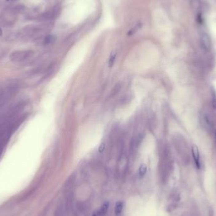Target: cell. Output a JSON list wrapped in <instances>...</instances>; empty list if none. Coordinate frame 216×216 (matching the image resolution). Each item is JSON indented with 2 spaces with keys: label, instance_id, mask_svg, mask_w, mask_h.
<instances>
[{
  "label": "cell",
  "instance_id": "obj_1",
  "mask_svg": "<svg viewBox=\"0 0 216 216\" xmlns=\"http://www.w3.org/2000/svg\"><path fill=\"white\" fill-rule=\"evenodd\" d=\"M19 82L16 80H11L0 87V109L4 108L8 102L18 92Z\"/></svg>",
  "mask_w": 216,
  "mask_h": 216
},
{
  "label": "cell",
  "instance_id": "obj_2",
  "mask_svg": "<svg viewBox=\"0 0 216 216\" xmlns=\"http://www.w3.org/2000/svg\"><path fill=\"white\" fill-rule=\"evenodd\" d=\"M33 52L30 50L16 51L10 56V60L14 63H21L29 59L33 56Z\"/></svg>",
  "mask_w": 216,
  "mask_h": 216
},
{
  "label": "cell",
  "instance_id": "obj_3",
  "mask_svg": "<svg viewBox=\"0 0 216 216\" xmlns=\"http://www.w3.org/2000/svg\"><path fill=\"white\" fill-rule=\"evenodd\" d=\"M192 154H193V157L194 159V161L195 163L196 166H197L198 168L200 167V154L198 152V149L197 147L196 146H193L192 147Z\"/></svg>",
  "mask_w": 216,
  "mask_h": 216
},
{
  "label": "cell",
  "instance_id": "obj_4",
  "mask_svg": "<svg viewBox=\"0 0 216 216\" xmlns=\"http://www.w3.org/2000/svg\"><path fill=\"white\" fill-rule=\"evenodd\" d=\"M109 202L108 201L104 202V203L102 205L100 209L98 210L100 216H104L106 214L109 209Z\"/></svg>",
  "mask_w": 216,
  "mask_h": 216
},
{
  "label": "cell",
  "instance_id": "obj_5",
  "mask_svg": "<svg viewBox=\"0 0 216 216\" xmlns=\"http://www.w3.org/2000/svg\"><path fill=\"white\" fill-rule=\"evenodd\" d=\"M123 208V202L121 201L117 202L115 207V214L116 216H118L122 212Z\"/></svg>",
  "mask_w": 216,
  "mask_h": 216
},
{
  "label": "cell",
  "instance_id": "obj_6",
  "mask_svg": "<svg viewBox=\"0 0 216 216\" xmlns=\"http://www.w3.org/2000/svg\"><path fill=\"white\" fill-rule=\"evenodd\" d=\"M116 53L112 52L109 57V59L108 61V65L110 68H111L114 65V63H115V61L116 60Z\"/></svg>",
  "mask_w": 216,
  "mask_h": 216
},
{
  "label": "cell",
  "instance_id": "obj_7",
  "mask_svg": "<svg viewBox=\"0 0 216 216\" xmlns=\"http://www.w3.org/2000/svg\"><path fill=\"white\" fill-rule=\"evenodd\" d=\"M203 47L206 48V50H209L210 48V42L209 38L207 36L203 37Z\"/></svg>",
  "mask_w": 216,
  "mask_h": 216
},
{
  "label": "cell",
  "instance_id": "obj_8",
  "mask_svg": "<svg viewBox=\"0 0 216 216\" xmlns=\"http://www.w3.org/2000/svg\"><path fill=\"white\" fill-rule=\"evenodd\" d=\"M147 166L145 164H142L139 167V175L140 176L142 177L143 176L146 172H147Z\"/></svg>",
  "mask_w": 216,
  "mask_h": 216
},
{
  "label": "cell",
  "instance_id": "obj_9",
  "mask_svg": "<svg viewBox=\"0 0 216 216\" xmlns=\"http://www.w3.org/2000/svg\"><path fill=\"white\" fill-rule=\"evenodd\" d=\"M54 40V38L52 36H48L44 39V44H49L51 43Z\"/></svg>",
  "mask_w": 216,
  "mask_h": 216
},
{
  "label": "cell",
  "instance_id": "obj_10",
  "mask_svg": "<svg viewBox=\"0 0 216 216\" xmlns=\"http://www.w3.org/2000/svg\"><path fill=\"white\" fill-rule=\"evenodd\" d=\"M106 149V144L104 143H101L99 147L98 151L99 153H102Z\"/></svg>",
  "mask_w": 216,
  "mask_h": 216
},
{
  "label": "cell",
  "instance_id": "obj_11",
  "mask_svg": "<svg viewBox=\"0 0 216 216\" xmlns=\"http://www.w3.org/2000/svg\"><path fill=\"white\" fill-rule=\"evenodd\" d=\"M5 53H6L5 51L3 49L0 48V60H1L5 56Z\"/></svg>",
  "mask_w": 216,
  "mask_h": 216
},
{
  "label": "cell",
  "instance_id": "obj_12",
  "mask_svg": "<svg viewBox=\"0 0 216 216\" xmlns=\"http://www.w3.org/2000/svg\"><path fill=\"white\" fill-rule=\"evenodd\" d=\"M212 97H213V102H214V106H215V104H216V94L215 91L213 89V91L212 92Z\"/></svg>",
  "mask_w": 216,
  "mask_h": 216
},
{
  "label": "cell",
  "instance_id": "obj_13",
  "mask_svg": "<svg viewBox=\"0 0 216 216\" xmlns=\"http://www.w3.org/2000/svg\"><path fill=\"white\" fill-rule=\"evenodd\" d=\"M92 216H100V214H99L98 210H97V211H95V212L93 213V214L92 215Z\"/></svg>",
  "mask_w": 216,
  "mask_h": 216
},
{
  "label": "cell",
  "instance_id": "obj_14",
  "mask_svg": "<svg viewBox=\"0 0 216 216\" xmlns=\"http://www.w3.org/2000/svg\"><path fill=\"white\" fill-rule=\"evenodd\" d=\"M2 33H3V32H2V29L0 28V36H1L2 35Z\"/></svg>",
  "mask_w": 216,
  "mask_h": 216
},
{
  "label": "cell",
  "instance_id": "obj_15",
  "mask_svg": "<svg viewBox=\"0 0 216 216\" xmlns=\"http://www.w3.org/2000/svg\"><path fill=\"white\" fill-rule=\"evenodd\" d=\"M7 1H12V0H7Z\"/></svg>",
  "mask_w": 216,
  "mask_h": 216
}]
</instances>
